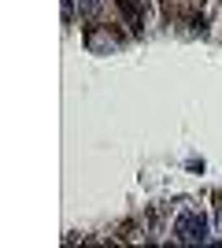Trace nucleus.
I'll return each instance as SVG.
<instances>
[{
    "label": "nucleus",
    "instance_id": "3",
    "mask_svg": "<svg viewBox=\"0 0 222 248\" xmlns=\"http://www.w3.org/2000/svg\"><path fill=\"white\" fill-rule=\"evenodd\" d=\"M115 4H118V11H122L126 26H130L133 33H141V22H145V19H141V8L133 4V0H115Z\"/></svg>",
    "mask_w": 222,
    "mask_h": 248
},
{
    "label": "nucleus",
    "instance_id": "1",
    "mask_svg": "<svg viewBox=\"0 0 222 248\" xmlns=\"http://www.w3.org/2000/svg\"><path fill=\"white\" fill-rule=\"evenodd\" d=\"M174 237H178L181 245H204V241H211L207 215L196 211V207H185V211L174 218Z\"/></svg>",
    "mask_w": 222,
    "mask_h": 248
},
{
    "label": "nucleus",
    "instance_id": "2",
    "mask_svg": "<svg viewBox=\"0 0 222 248\" xmlns=\"http://www.w3.org/2000/svg\"><path fill=\"white\" fill-rule=\"evenodd\" d=\"M85 48L93 52V56H111V52L118 48V41L104 26H89V30H85Z\"/></svg>",
    "mask_w": 222,
    "mask_h": 248
},
{
    "label": "nucleus",
    "instance_id": "4",
    "mask_svg": "<svg viewBox=\"0 0 222 248\" xmlns=\"http://www.w3.org/2000/svg\"><path fill=\"white\" fill-rule=\"evenodd\" d=\"M219 233H222V204H219Z\"/></svg>",
    "mask_w": 222,
    "mask_h": 248
}]
</instances>
